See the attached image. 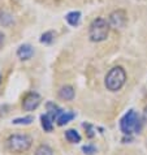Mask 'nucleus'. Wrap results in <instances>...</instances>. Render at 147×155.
<instances>
[{"instance_id": "nucleus-1", "label": "nucleus", "mask_w": 147, "mask_h": 155, "mask_svg": "<svg viewBox=\"0 0 147 155\" xmlns=\"http://www.w3.org/2000/svg\"><path fill=\"white\" fill-rule=\"evenodd\" d=\"M142 128V120L134 110H130L125 114L120 120V129L124 134H133L139 133Z\"/></svg>"}, {"instance_id": "nucleus-2", "label": "nucleus", "mask_w": 147, "mask_h": 155, "mask_svg": "<svg viewBox=\"0 0 147 155\" xmlns=\"http://www.w3.org/2000/svg\"><path fill=\"white\" fill-rule=\"evenodd\" d=\"M109 29H111V25L109 22H107V20L102 18H95L91 25L89 28V37L93 42H102L107 39L108 34H109Z\"/></svg>"}, {"instance_id": "nucleus-3", "label": "nucleus", "mask_w": 147, "mask_h": 155, "mask_svg": "<svg viewBox=\"0 0 147 155\" xmlns=\"http://www.w3.org/2000/svg\"><path fill=\"white\" fill-rule=\"evenodd\" d=\"M126 81V73H125L122 67H115L107 73L106 76V87L109 91H117L124 86Z\"/></svg>"}, {"instance_id": "nucleus-4", "label": "nucleus", "mask_w": 147, "mask_h": 155, "mask_svg": "<svg viewBox=\"0 0 147 155\" xmlns=\"http://www.w3.org/2000/svg\"><path fill=\"white\" fill-rule=\"evenodd\" d=\"M8 149L15 153L28 151L31 146V138L28 134H13L7 141Z\"/></svg>"}, {"instance_id": "nucleus-5", "label": "nucleus", "mask_w": 147, "mask_h": 155, "mask_svg": "<svg viewBox=\"0 0 147 155\" xmlns=\"http://www.w3.org/2000/svg\"><path fill=\"white\" fill-rule=\"evenodd\" d=\"M39 104H41V97H39V94H37V93L26 94L22 101V108H24V111H28V112L37 110Z\"/></svg>"}, {"instance_id": "nucleus-6", "label": "nucleus", "mask_w": 147, "mask_h": 155, "mask_svg": "<svg viewBox=\"0 0 147 155\" xmlns=\"http://www.w3.org/2000/svg\"><path fill=\"white\" fill-rule=\"evenodd\" d=\"M126 24V15L124 11H115L109 16V25L115 29H122Z\"/></svg>"}, {"instance_id": "nucleus-7", "label": "nucleus", "mask_w": 147, "mask_h": 155, "mask_svg": "<svg viewBox=\"0 0 147 155\" xmlns=\"http://www.w3.org/2000/svg\"><path fill=\"white\" fill-rule=\"evenodd\" d=\"M76 117L74 112H72V111H60V114L57 115V117H56V123H57V125L63 127L65 125V124H68L69 121H72L73 119Z\"/></svg>"}, {"instance_id": "nucleus-8", "label": "nucleus", "mask_w": 147, "mask_h": 155, "mask_svg": "<svg viewBox=\"0 0 147 155\" xmlns=\"http://www.w3.org/2000/svg\"><path fill=\"white\" fill-rule=\"evenodd\" d=\"M34 55V50L30 45H22L20 46V48L17 50V56L21 60H29Z\"/></svg>"}, {"instance_id": "nucleus-9", "label": "nucleus", "mask_w": 147, "mask_h": 155, "mask_svg": "<svg viewBox=\"0 0 147 155\" xmlns=\"http://www.w3.org/2000/svg\"><path fill=\"white\" fill-rule=\"evenodd\" d=\"M74 89L72 86H63L61 89L59 90V97L64 99V101H72L74 98Z\"/></svg>"}, {"instance_id": "nucleus-10", "label": "nucleus", "mask_w": 147, "mask_h": 155, "mask_svg": "<svg viewBox=\"0 0 147 155\" xmlns=\"http://www.w3.org/2000/svg\"><path fill=\"white\" fill-rule=\"evenodd\" d=\"M41 121H42V127H43V129H44L46 132H51L54 129V121L55 120L48 112L41 116Z\"/></svg>"}, {"instance_id": "nucleus-11", "label": "nucleus", "mask_w": 147, "mask_h": 155, "mask_svg": "<svg viewBox=\"0 0 147 155\" xmlns=\"http://www.w3.org/2000/svg\"><path fill=\"white\" fill-rule=\"evenodd\" d=\"M65 20L70 25V26H77L80 24V20H81V13L80 12H69V13L65 16Z\"/></svg>"}, {"instance_id": "nucleus-12", "label": "nucleus", "mask_w": 147, "mask_h": 155, "mask_svg": "<svg viewBox=\"0 0 147 155\" xmlns=\"http://www.w3.org/2000/svg\"><path fill=\"white\" fill-rule=\"evenodd\" d=\"M65 138L68 142H70V143H78L81 141V136L76 129H68L65 132Z\"/></svg>"}, {"instance_id": "nucleus-13", "label": "nucleus", "mask_w": 147, "mask_h": 155, "mask_svg": "<svg viewBox=\"0 0 147 155\" xmlns=\"http://www.w3.org/2000/svg\"><path fill=\"white\" fill-rule=\"evenodd\" d=\"M55 39V33L54 31H46L44 34H42L41 37V43L43 45H50Z\"/></svg>"}, {"instance_id": "nucleus-14", "label": "nucleus", "mask_w": 147, "mask_h": 155, "mask_svg": "<svg viewBox=\"0 0 147 155\" xmlns=\"http://www.w3.org/2000/svg\"><path fill=\"white\" fill-rule=\"evenodd\" d=\"M35 155H54V151H52V149H51L50 146L42 145V146H39V147L37 149Z\"/></svg>"}, {"instance_id": "nucleus-15", "label": "nucleus", "mask_w": 147, "mask_h": 155, "mask_svg": "<svg viewBox=\"0 0 147 155\" xmlns=\"http://www.w3.org/2000/svg\"><path fill=\"white\" fill-rule=\"evenodd\" d=\"M33 121V117L31 116H26V117H18V119H15L13 124H25V125H28V124H31Z\"/></svg>"}, {"instance_id": "nucleus-16", "label": "nucleus", "mask_w": 147, "mask_h": 155, "mask_svg": "<svg viewBox=\"0 0 147 155\" xmlns=\"http://www.w3.org/2000/svg\"><path fill=\"white\" fill-rule=\"evenodd\" d=\"M82 150L85 151V154H93V153L96 151V150H95V147H94V146H91V145L83 146V147H82Z\"/></svg>"}, {"instance_id": "nucleus-17", "label": "nucleus", "mask_w": 147, "mask_h": 155, "mask_svg": "<svg viewBox=\"0 0 147 155\" xmlns=\"http://www.w3.org/2000/svg\"><path fill=\"white\" fill-rule=\"evenodd\" d=\"M4 38H5V37H4V34L0 33V48H2L3 45H4Z\"/></svg>"}, {"instance_id": "nucleus-18", "label": "nucleus", "mask_w": 147, "mask_h": 155, "mask_svg": "<svg viewBox=\"0 0 147 155\" xmlns=\"http://www.w3.org/2000/svg\"><path fill=\"white\" fill-rule=\"evenodd\" d=\"M143 120H145L146 124H147V107H146V110H145V112H143Z\"/></svg>"}, {"instance_id": "nucleus-19", "label": "nucleus", "mask_w": 147, "mask_h": 155, "mask_svg": "<svg viewBox=\"0 0 147 155\" xmlns=\"http://www.w3.org/2000/svg\"><path fill=\"white\" fill-rule=\"evenodd\" d=\"M0 84H2V74H0Z\"/></svg>"}]
</instances>
